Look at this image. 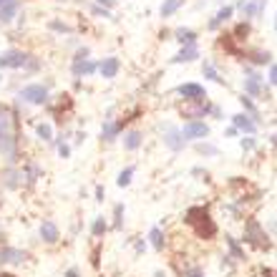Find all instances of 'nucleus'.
<instances>
[{
	"label": "nucleus",
	"instance_id": "nucleus-1",
	"mask_svg": "<svg viewBox=\"0 0 277 277\" xmlns=\"http://www.w3.org/2000/svg\"><path fill=\"white\" fill-rule=\"evenodd\" d=\"M20 149V118L13 108L0 106V156L8 167H15Z\"/></svg>",
	"mask_w": 277,
	"mask_h": 277
},
{
	"label": "nucleus",
	"instance_id": "nucleus-2",
	"mask_svg": "<svg viewBox=\"0 0 277 277\" xmlns=\"http://www.w3.org/2000/svg\"><path fill=\"white\" fill-rule=\"evenodd\" d=\"M186 224H191L194 232H196V237H202V240H209V237L217 234V224L212 222V217L207 214L204 207L186 209Z\"/></svg>",
	"mask_w": 277,
	"mask_h": 277
},
{
	"label": "nucleus",
	"instance_id": "nucleus-3",
	"mask_svg": "<svg viewBox=\"0 0 277 277\" xmlns=\"http://www.w3.org/2000/svg\"><path fill=\"white\" fill-rule=\"evenodd\" d=\"M245 242H250L252 247H257V250H267L272 242H270V234H267V229L260 224V219H255V217H247L245 219Z\"/></svg>",
	"mask_w": 277,
	"mask_h": 277
},
{
	"label": "nucleus",
	"instance_id": "nucleus-4",
	"mask_svg": "<svg viewBox=\"0 0 277 277\" xmlns=\"http://www.w3.org/2000/svg\"><path fill=\"white\" fill-rule=\"evenodd\" d=\"M18 98L23 103H30V106H46L51 101V93H48L46 84H28L18 91Z\"/></svg>",
	"mask_w": 277,
	"mask_h": 277
},
{
	"label": "nucleus",
	"instance_id": "nucleus-5",
	"mask_svg": "<svg viewBox=\"0 0 277 277\" xmlns=\"http://www.w3.org/2000/svg\"><path fill=\"white\" fill-rule=\"evenodd\" d=\"M162 141H164V146L172 149L174 154H179V151L186 149V141H184V136H182V129L174 126V124H162Z\"/></svg>",
	"mask_w": 277,
	"mask_h": 277
},
{
	"label": "nucleus",
	"instance_id": "nucleus-6",
	"mask_svg": "<svg viewBox=\"0 0 277 277\" xmlns=\"http://www.w3.org/2000/svg\"><path fill=\"white\" fill-rule=\"evenodd\" d=\"M212 108V101H184V106H179V113L186 121H196V118H207Z\"/></svg>",
	"mask_w": 277,
	"mask_h": 277
},
{
	"label": "nucleus",
	"instance_id": "nucleus-7",
	"mask_svg": "<svg viewBox=\"0 0 277 277\" xmlns=\"http://www.w3.org/2000/svg\"><path fill=\"white\" fill-rule=\"evenodd\" d=\"M182 136H184V141H202V139L209 136V124H204V118L186 121L182 126Z\"/></svg>",
	"mask_w": 277,
	"mask_h": 277
},
{
	"label": "nucleus",
	"instance_id": "nucleus-8",
	"mask_svg": "<svg viewBox=\"0 0 277 277\" xmlns=\"http://www.w3.org/2000/svg\"><path fill=\"white\" fill-rule=\"evenodd\" d=\"M28 58H30V56H28L25 51L10 48V51H5V53H0V68H13V71H18V68H25Z\"/></svg>",
	"mask_w": 277,
	"mask_h": 277
},
{
	"label": "nucleus",
	"instance_id": "nucleus-9",
	"mask_svg": "<svg viewBox=\"0 0 277 277\" xmlns=\"http://www.w3.org/2000/svg\"><path fill=\"white\" fill-rule=\"evenodd\" d=\"M129 121V118H103V126H101V141H106V144H111V141H116L118 139V134L124 131V124Z\"/></svg>",
	"mask_w": 277,
	"mask_h": 277
},
{
	"label": "nucleus",
	"instance_id": "nucleus-10",
	"mask_svg": "<svg viewBox=\"0 0 277 277\" xmlns=\"http://www.w3.org/2000/svg\"><path fill=\"white\" fill-rule=\"evenodd\" d=\"M265 8H267V0H240V3H237V10H240L242 18H247V20L260 18L265 13Z\"/></svg>",
	"mask_w": 277,
	"mask_h": 277
},
{
	"label": "nucleus",
	"instance_id": "nucleus-11",
	"mask_svg": "<svg viewBox=\"0 0 277 277\" xmlns=\"http://www.w3.org/2000/svg\"><path fill=\"white\" fill-rule=\"evenodd\" d=\"M232 126L240 131V134H250V136H255L257 129H260V124L255 121L250 113H245V111H240V113H234V116H232Z\"/></svg>",
	"mask_w": 277,
	"mask_h": 277
},
{
	"label": "nucleus",
	"instance_id": "nucleus-12",
	"mask_svg": "<svg viewBox=\"0 0 277 277\" xmlns=\"http://www.w3.org/2000/svg\"><path fill=\"white\" fill-rule=\"evenodd\" d=\"M184 101H204L207 98V91H204V86L202 84H194V81H189V84H182V86H177L174 89Z\"/></svg>",
	"mask_w": 277,
	"mask_h": 277
},
{
	"label": "nucleus",
	"instance_id": "nucleus-13",
	"mask_svg": "<svg viewBox=\"0 0 277 277\" xmlns=\"http://www.w3.org/2000/svg\"><path fill=\"white\" fill-rule=\"evenodd\" d=\"M0 186L5 189H20L23 186V172L18 167H5L0 172Z\"/></svg>",
	"mask_w": 277,
	"mask_h": 277
},
{
	"label": "nucleus",
	"instance_id": "nucleus-14",
	"mask_svg": "<svg viewBox=\"0 0 277 277\" xmlns=\"http://www.w3.org/2000/svg\"><path fill=\"white\" fill-rule=\"evenodd\" d=\"M98 71V63L91 61V58H84V61H71V73L76 78H89Z\"/></svg>",
	"mask_w": 277,
	"mask_h": 277
},
{
	"label": "nucleus",
	"instance_id": "nucleus-15",
	"mask_svg": "<svg viewBox=\"0 0 277 277\" xmlns=\"http://www.w3.org/2000/svg\"><path fill=\"white\" fill-rule=\"evenodd\" d=\"M118 71H121V61H118L116 56H108V58H103V61L98 63V73H101V78H106V81L116 78Z\"/></svg>",
	"mask_w": 277,
	"mask_h": 277
},
{
	"label": "nucleus",
	"instance_id": "nucleus-16",
	"mask_svg": "<svg viewBox=\"0 0 277 277\" xmlns=\"http://www.w3.org/2000/svg\"><path fill=\"white\" fill-rule=\"evenodd\" d=\"M41 240L46 242V245H56L58 240H61V229H58V224L56 222H51V219H43L41 222Z\"/></svg>",
	"mask_w": 277,
	"mask_h": 277
},
{
	"label": "nucleus",
	"instance_id": "nucleus-17",
	"mask_svg": "<svg viewBox=\"0 0 277 277\" xmlns=\"http://www.w3.org/2000/svg\"><path fill=\"white\" fill-rule=\"evenodd\" d=\"M202 53H199V46L196 43H189V46H182V51L172 58V63H191V61H196Z\"/></svg>",
	"mask_w": 277,
	"mask_h": 277
},
{
	"label": "nucleus",
	"instance_id": "nucleus-18",
	"mask_svg": "<svg viewBox=\"0 0 277 277\" xmlns=\"http://www.w3.org/2000/svg\"><path fill=\"white\" fill-rule=\"evenodd\" d=\"M124 149L126 151H139L141 149V144H144V134L139 131V129H129V131H124Z\"/></svg>",
	"mask_w": 277,
	"mask_h": 277
},
{
	"label": "nucleus",
	"instance_id": "nucleus-19",
	"mask_svg": "<svg viewBox=\"0 0 277 277\" xmlns=\"http://www.w3.org/2000/svg\"><path fill=\"white\" fill-rule=\"evenodd\" d=\"M232 15H234V8H232V5H224V8H219L217 15L207 23V28H209V30H217L219 25H224L227 20H232Z\"/></svg>",
	"mask_w": 277,
	"mask_h": 277
},
{
	"label": "nucleus",
	"instance_id": "nucleus-20",
	"mask_svg": "<svg viewBox=\"0 0 277 277\" xmlns=\"http://www.w3.org/2000/svg\"><path fill=\"white\" fill-rule=\"evenodd\" d=\"M247 63H252V66H272V53L262 51V48L247 51Z\"/></svg>",
	"mask_w": 277,
	"mask_h": 277
},
{
	"label": "nucleus",
	"instance_id": "nucleus-21",
	"mask_svg": "<svg viewBox=\"0 0 277 277\" xmlns=\"http://www.w3.org/2000/svg\"><path fill=\"white\" fill-rule=\"evenodd\" d=\"M20 172H23V182H25V184H35L38 179L43 177V169L38 167V164H33V162H25V167H23Z\"/></svg>",
	"mask_w": 277,
	"mask_h": 277
},
{
	"label": "nucleus",
	"instance_id": "nucleus-22",
	"mask_svg": "<svg viewBox=\"0 0 277 277\" xmlns=\"http://www.w3.org/2000/svg\"><path fill=\"white\" fill-rule=\"evenodd\" d=\"M194 151L199 154V156H207V159H214V156H219V146H217V144H209L207 139L196 141V144H194Z\"/></svg>",
	"mask_w": 277,
	"mask_h": 277
},
{
	"label": "nucleus",
	"instance_id": "nucleus-23",
	"mask_svg": "<svg viewBox=\"0 0 277 277\" xmlns=\"http://www.w3.org/2000/svg\"><path fill=\"white\" fill-rule=\"evenodd\" d=\"M202 76L207 78V81H212V84H219V86H224V84H227L224 78L219 76V71H217V66H214L212 61H204V63H202Z\"/></svg>",
	"mask_w": 277,
	"mask_h": 277
},
{
	"label": "nucleus",
	"instance_id": "nucleus-24",
	"mask_svg": "<svg viewBox=\"0 0 277 277\" xmlns=\"http://www.w3.org/2000/svg\"><path fill=\"white\" fill-rule=\"evenodd\" d=\"M20 10V0H10V3L0 5V23H10Z\"/></svg>",
	"mask_w": 277,
	"mask_h": 277
},
{
	"label": "nucleus",
	"instance_id": "nucleus-25",
	"mask_svg": "<svg viewBox=\"0 0 277 277\" xmlns=\"http://www.w3.org/2000/svg\"><path fill=\"white\" fill-rule=\"evenodd\" d=\"M149 240H151V247H154L156 252H162L164 245H167V237H164L162 227H151V229H149Z\"/></svg>",
	"mask_w": 277,
	"mask_h": 277
},
{
	"label": "nucleus",
	"instance_id": "nucleus-26",
	"mask_svg": "<svg viewBox=\"0 0 277 277\" xmlns=\"http://www.w3.org/2000/svg\"><path fill=\"white\" fill-rule=\"evenodd\" d=\"M184 5V0H164L162 3V8H159V15L167 20V18H172L174 13H179V8Z\"/></svg>",
	"mask_w": 277,
	"mask_h": 277
},
{
	"label": "nucleus",
	"instance_id": "nucleus-27",
	"mask_svg": "<svg viewBox=\"0 0 277 277\" xmlns=\"http://www.w3.org/2000/svg\"><path fill=\"white\" fill-rule=\"evenodd\" d=\"M35 136L41 141H46V144H53V126L48 121H38L35 124Z\"/></svg>",
	"mask_w": 277,
	"mask_h": 277
},
{
	"label": "nucleus",
	"instance_id": "nucleus-28",
	"mask_svg": "<svg viewBox=\"0 0 277 277\" xmlns=\"http://www.w3.org/2000/svg\"><path fill=\"white\" fill-rule=\"evenodd\" d=\"M224 245L229 247V257L232 260H245V250L240 247V242H237L232 234H224Z\"/></svg>",
	"mask_w": 277,
	"mask_h": 277
},
{
	"label": "nucleus",
	"instance_id": "nucleus-29",
	"mask_svg": "<svg viewBox=\"0 0 277 277\" xmlns=\"http://www.w3.org/2000/svg\"><path fill=\"white\" fill-rule=\"evenodd\" d=\"M134 174H136V167L134 164H129V167H124L121 172H118V177H116V184L121 186V189H126L131 182H134Z\"/></svg>",
	"mask_w": 277,
	"mask_h": 277
},
{
	"label": "nucleus",
	"instance_id": "nucleus-30",
	"mask_svg": "<svg viewBox=\"0 0 277 277\" xmlns=\"http://www.w3.org/2000/svg\"><path fill=\"white\" fill-rule=\"evenodd\" d=\"M174 41H179L182 46L196 43V33H194L191 28H177V30H174Z\"/></svg>",
	"mask_w": 277,
	"mask_h": 277
},
{
	"label": "nucleus",
	"instance_id": "nucleus-31",
	"mask_svg": "<svg viewBox=\"0 0 277 277\" xmlns=\"http://www.w3.org/2000/svg\"><path fill=\"white\" fill-rule=\"evenodd\" d=\"M240 103H242V108H245V113H250L255 121L260 124V108H257V103H255V98H250V96H240Z\"/></svg>",
	"mask_w": 277,
	"mask_h": 277
},
{
	"label": "nucleus",
	"instance_id": "nucleus-32",
	"mask_svg": "<svg viewBox=\"0 0 277 277\" xmlns=\"http://www.w3.org/2000/svg\"><path fill=\"white\" fill-rule=\"evenodd\" d=\"M106 229H108V222H106V217H93L91 234H93V237H103V234H106Z\"/></svg>",
	"mask_w": 277,
	"mask_h": 277
},
{
	"label": "nucleus",
	"instance_id": "nucleus-33",
	"mask_svg": "<svg viewBox=\"0 0 277 277\" xmlns=\"http://www.w3.org/2000/svg\"><path fill=\"white\" fill-rule=\"evenodd\" d=\"M124 212H126L124 204H116L113 207V229H121L124 227Z\"/></svg>",
	"mask_w": 277,
	"mask_h": 277
},
{
	"label": "nucleus",
	"instance_id": "nucleus-34",
	"mask_svg": "<svg viewBox=\"0 0 277 277\" xmlns=\"http://www.w3.org/2000/svg\"><path fill=\"white\" fill-rule=\"evenodd\" d=\"M240 149H242V151H255V149H257V139L250 136V134H247V136L242 134V139H240Z\"/></svg>",
	"mask_w": 277,
	"mask_h": 277
},
{
	"label": "nucleus",
	"instance_id": "nucleus-35",
	"mask_svg": "<svg viewBox=\"0 0 277 277\" xmlns=\"http://www.w3.org/2000/svg\"><path fill=\"white\" fill-rule=\"evenodd\" d=\"M250 35V23H240L234 28V33L229 35V38H237V41H245V38Z\"/></svg>",
	"mask_w": 277,
	"mask_h": 277
},
{
	"label": "nucleus",
	"instance_id": "nucleus-36",
	"mask_svg": "<svg viewBox=\"0 0 277 277\" xmlns=\"http://www.w3.org/2000/svg\"><path fill=\"white\" fill-rule=\"evenodd\" d=\"M48 28L56 30V33H71V25H68V23H61V20H51Z\"/></svg>",
	"mask_w": 277,
	"mask_h": 277
},
{
	"label": "nucleus",
	"instance_id": "nucleus-37",
	"mask_svg": "<svg viewBox=\"0 0 277 277\" xmlns=\"http://www.w3.org/2000/svg\"><path fill=\"white\" fill-rule=\"evenodd\" d=\"M91 13H93V15H98V18H108V20H113V15H111V10H108V8H101V5H91Z\"/></svg>",
	"mask_w": 277,
	"mask_h": 277
},
{
	"label": "nucleus",
	"instance_id": "nucleus-38",
	"mask_svg": "<svg viewBox=\"0 0 277 277\" xmlns=\"http://www.w3.org/2000/svg\"><path fill=\"white\" fill-rule=\"evenodd\" d=\"M184 277H204V270L202 267H189V270H184Z\"/></svg>",
	"mask_w": 277,
	"mask_h": 277
},
{
	"label": "nucleus",
	"instance_id": "nucleus-39",
	"mask_svg": "<svg viewBox=\"0 0 277 277\" xmlns=\"http://www.w3.org/2000/svg\"><path fill=\"white\" fill-rule=\"evenodd\" d=\"M58 156H61V159H68V156H71V146L63 141V144H58Z\"/></svg>",
	"mask_w": 277,
	"mask_h": 277
},
{
	"label": "nucleus",
	"instance_id": "nucleus-40",
	"mask_svg": "<svg viewBox=\"0 0 277 277\" xmlns=\"http://www.w3.org/2000/svg\"><path fill=\"white\" fill-rule=\"evenodd\" d=\"M267 78H270V86H275V89H277V63H272V66H270V76H267Z\"/></svg>",
	"mask_w": 277,
	"mask_h": 277
},
{
	"label": "nucleus",
	"instance_id": "nucleus-41",
	"mask_svg": "<svg viewBox=\"0 0 277 277\" xmlns=\"http://www.w3.org/2000/svg\"><path fill=\"white\" fill-rule=\"evenodd\" d=\"M209 116H212V118H219V121L224 118V113H222V108H219L217 103H212V108H209Z\"/></svg>",
	"mask_w": 277,
	"mask_h": 277
},
{
	"label": "nucleus",
	"instance_id": "nucleus-42",
	"mask_svg": "<svg viewBox=\"0 0 277 277\" xmlns=\"http://www.w3.org/2000/svg\"><path fill=\"white\" fill-rule=\"evenodd\" d=\"M93 196H96V202H103V199H106V189L98 184V186H96V191H93Z\"/></svg>",
	"mask_w": 277,
	"mask_h": 277
},
{
	"label": "nucleus",
	"instance_id": "nucleus-43",
	"mask_svg": "<svg viewBox=\"0 0 277 277\" xmlns=\"http://www.w3.org/2000/svg\"><path fill=\"white\" fill-rule=\"evenodd\" d=\"M267 229L277 237V217H270V219H267Z\"/></svg>",
	"mask_w": 277,
	"mask_h": 277
},
{
	"label": "nucleus",
	"instance_id": "nucleus-44",
	"mask_svg": "<svg viewBox=\"0 0 277 277\" xmlns=\"http://www.w3.org/2000/svg\"><path fill=\"white\" fill-rule=\"evenodd\" d=\"M96 5H101V8H108V10H111V8L116 5V0H96Z\"/></svg>",
	"mask_w": 277,
	"mask_h": 277
},
{
	"label": "nucleus",
	"instance_id": "nucleus-45",
	"mask_svg": "<svg viewBox=\"0 0 277 277\" xmlns=\"http://www.w3.org/2000/svg\"><path fill=\"white\" fill-rule=\"evenodd\" d=\"M224 136L227 139H234V136H240V131H237L234 126H229V129H224Z\"/></svg>",
	"mask_w": 277,
	"mask_h": 277
},
{
	"label": "nucleus",
	"instance_id": "nucleus-46",
	"mask_svg": "<svg viewBox=\"0 0 277 277\" xmlns=\"http://www.w3.org/2000/svg\"><path fill=\"white\" fill-rule=\"evenodd\" d=\"M86 141V131H78L76 134V144H84Z\"/></svg>",
	"mask_w": 277,
	"mask_h": 277
},
{
	"label": "nucleus",
	"instance_id": "nucleus-47",
	"mask_svg": "<svg viewBox=\"0 0 277 277\" xmlns=\"http://www.w3.org/2000/svg\"><path fill=\"white\" fill-rule=\"evenodd\" d=\"M144 250H146V242H144V240H139V242H136V255H141Z\"/></svg>",
	"mask_w": 277,
	"mask_h": 277
},
{
	"label": "nucleus",
	"instance_id": "nucleus-48",
	"mask_svg": "<svg viewBox=\"0 0 277 277\" xmlns=\"http://www.w3.org/2000/svg\"><path fill=\"white\" fill-rule=\"evenodd\" d=\"M66 277H78V270H76V267H71V270L66 272Z\"/></svg>",
	"mask_w": 277,
	"mask_h": 277
},
{
	"label": "nucleus",
	"instance_id": "nucleus-49",
	"mask_svg": "<svg viewBox=\"0 0 277 277\" xmlns=\"http://www.w3.org/2000/svg\"><path fill=\"white\" fill-rule=\"evenodd\" d=\"M270 144H272V146H275V149H277V131H275V134H272V136H270Z\"/></svg>",
	"mask_w": 277,
	"mask_h": 277
},
{
	"label": "nucleus",
	"instance_id": "nucleus-50",
	"mask_svg": "<svg viewBox=\"0 0 277 277\" xmlns=\"http://www.w3.org/2000/svg\"><path fill=\"white\" fill-rule=\"evenodd\" d=\"M154 277H167V275H164L162 270H156V272H154Z\"/></svg>",
	"mask_w": 277,
	"mask_h": 277
},
{
	"label": "nucleus",
	"instance_id": "nucleus-51",
	"mask_svg": "<svg viewBox=\"0 0 277 277\" xmlns=\"http://www.w3.org/2000/svg\"><path fill=\"white\" fill-rule=\"evenodd\" d=\"M5 3H10V0H0V5H5Z\"/></svg>",
	"mask_w": 277,
	"mask_h": 277
},
{
	"label": "nucleus",
	"instance_id": "nucleus-52",
	"mask_svg": "<svg viewBox=\"0 0 277 277\" xmlns=\"http://www.w3.org/2000/svg\"><path fill=\"white\" fill-rule=\"evenodd\" d=\"M275 30H277V15H275Z\"/></svg>",
	"mask_w": 277,
	"mask_h": 277
},
{
	"label": "nucleus",
	"instance_id": "nucleus-53",
	"mask_svg": "<svg viewBox=\"0 0 277 277\" xmlns=\"http://www.w3.org/2000/svg\"><path fill=\"white\" fill-rule=\"evenodd\" d=\"M0 277H13V275H0Z\"/></svg>",
	"mask_w": 277,
	"mask_h": 277
},
{
	"label": "nucleus",
	"instance_id": "nucleus-54",
	"mask_svg": "<svg viewBox=\"0 0 277 277\" xmlns=\"http://www.w3.org/2000/svg\"><path fill=\"white\" fill-rule=\"evenodd\" d=\"M0 81H3V73H0Z\"/></svg>",
	"mask_w": 277,
	"mask_h": 277
}]
</instances>
